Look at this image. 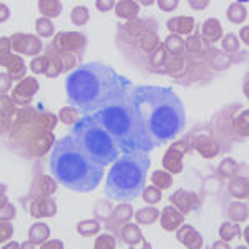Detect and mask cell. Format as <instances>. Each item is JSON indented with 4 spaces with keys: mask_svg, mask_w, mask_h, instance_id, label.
Masks as SVG:
<instances>
[{
    "mask_svg": "<svg viewBox=\"0 0 249 249\" xmlns=\"http://www.w3.org/2000/svg\"><path fill=\"white\" fill-rule=\"evenodd\" d=\"M158 216H160V213L156 211L155 208H144V210H140L136 213L135 218L140 224H151L158 219Z\"/></svg>",
    "mask_w": 249,
    "mask_h": 249,
    "instance_id": "cell-16",
    "label": "cell"
},
{
    "mask_svg": "<svg viewBox=\"0 0 249 249\" xmlns=\"http://www.w3.org/2000/svg\"><path fill=\"white\" fill-rule=\"evenodd\" d=\"M195 27V20L190 17H179V18H173L168 22V29L175 34H190Z\"/></svg>",
    "mask_w": 249,
    "mask_h": 249,
    "instance_id": "cell-11",
    "label": "cell"
},
{
    "mask_svg": "<svg viewBox=\"0 0 249 249\" xmlns=\"http://www.w3.org/2000/svg\"><path fill=\"white\" fill-rule=\"evenodd\" d=\"M95 248H115V239L110 238V236H103V238L96 239L95 243Z\"/></svg>",
    "mask_w": 249,
    "mask_h": 249,
    "instance_id": "cell-31",
    "label": "cell"
},
{
    "mask_svg": "<svg viewBox=\"0 0 249 249\" xmlns=\"http://www.w3.org/2000/svg\"><path fill=\"white\" fill-rule=\"evenodd\" d=\"M133 87L113 67L91 62L75 68L65 80L67 100L80 115H93L116 105Z\"/></svg>",
    "mask_w": 249,
    "mask_h": 249,
    "instance_id": "cell-1",
    "label": "cell"
},
{
    "mask_svg": "<svg viewBox=\"0 0 249 249\" xmlns=\"http://www.w3.org/2000/svg\"><path fill=\"white\" fill-rule=\"evenodd\" d=\"M38 10L47 17H57L62 12V3L60 2H38Z\"/></svg>",
    "mask_w": 249,
    "mask_h": 249,
    "instance_id": "cell-18",
    "label": "cell"
},
{
    "mask_svg": "<svg viewBox=\"0 0 249 249\" xmlns=\"http://www.w3.org/2000/svg\"><path fill=\"white\" fill-rule=\"evenodd\" d=\"M178 241H181L186 248H199L201 246V236L191 226H183L178 231Z\"/></svg>",
    "mask_w": 249,
    "mask_h": 249,
    "instance_id": "cell-9",
    "label": "cell"
},
{
    "mask_svg": "<svg viewBox=\"0 0 249 249\" xmlns=\"http://www.w3.org/2000/svg\"><path fill=\"white\" fill-rule=\"evenodd\" d=\"M142 193H143L144 203H148V204H155V203H158L160 199H161V191H160L158 188H155V186L144 188Z\"/></svg>",
    "mask_w": 249,
    "mask_h": 249,
    "instance_id": "cell-26",
    "label": "cell"
},
{
    "mask_svg": "<svg viewBox=\"0 0 249 249\" xmlns=\"http://www.w3.org/2000/svg\"><path fill=\"white\" fill-rule=\"evenodd\" d=\"M30 67H32V71H35V73H45L47 67H48V58H45V57L35 58Z\"/></svg>",
    "mask_w": 249,
    "mask_h": 249,
    "instance_id": "cell-29",
    "label": "cell"
},
{
    "mask_svg": "<svg viewBox=\"0 0 249 249\" xmlns=\"http://www.w3.org/2000/svg\"><path fill=\"white\" fill-rule=\"evenodd\" d=\"M188 144H190V136H186L183 142L175 143L170 148V150H168V153H166V156H164V160H163V164L170 171L179 173V171L183 170V164H181V158H183V155H184L183 148H186Z\"/></svg>",
    "mask_w": 249,
    "mask_h": 249,
    "instance_id": "cell-7",
    "label": "cell"
},
{
    "mask_svg": "<svg viewBox=\"0 0 249 249\" xmlns=\"http://www.w3.org/2000/svg\"><path fill=\"white\" fill-rule=\"evenodd\" d=\"M48 234H50V230H48V226L47 224H43V223H37V224H34V226L30 228V231H29V236H30V241L32 243H43L47 238H48Z\"/></svg>",
    "mask_w": 249,
    "mask_h": 249,
    "instance_id": "cell-14",
    "label": "cell"
},
{
    "mask_svg": "<svg viewBox=\"0 0 249 249\" xmlns=\"http://www.w3.org/2000/svg\"><path fill=\"white\" fill-rule=\"evenodd\" d=\"M70 17L75 25H85L88 22V18H90V14H88V10L85 7H77V9H73Z\"/></svg>",
    "mask_w": 249,
    "mask_h": 249,
    "instance_id": "cell-22",
    "label": "cell"
},
{
    "mask_svg": "<svg viewBox=\"0 0 249 249\" xmlns=\"http://www.w3.org/2000/svg\"><path fill=\"white\" fill-rule=\"evenodd\" d=\"M246 15H248V12L241 3H232L230 9H228V18H230L232 23L244 22V20H246Z\"/></svg>",
    "mask_w": 249,
    "mask_h": 249,
    "instance_id": "cell-17",
    "label": "cell"
},
{
    "mask_svg": "<svg viewBox=\"0 0 249 249\" xmlns=\"http://www.w3.org/2000/svg\"><path fill=\"white\" fill-rule=\"evenodd\" d=\"M138 14V5L135 2H118L116 3V15L118 17H135Z\"/></svg>",
    "mask_w": 249,
    "mask_h": 249,
    "instance_id": "cell-15",
    "label": "cell"
},
{
    "mask_svg": "<svg viewBox=\"0 0 249 249\" xmlns=\"http://www.w3.org/2000/svg\"><path fill=\"white\" fill-rule=\"evenodd\" d=\"M78 232L82 236H93L96 232L100 231V224L96 223L95 219H88V221H83V223H80L77 226Z\"/></svg>",
    "mask_w": 249,
    "mask_h": 249,
    "instance_id": "cell-20",
    "label": "cell"
},
{
    "mask_svg": "<svg viewBox=\"0 0 249 249\" xmlns=\"http://www.w3.org/2000/svg\"><path fill=\"white\" fill-rule=\"evenodd\" d=\"M219 234H221V238H223L224 241H231V239H234L236 236L239 234V228L236 226V224L224 223L223 226H221Z\"/></svg>",
    "mask_w": 249,
    "mask_h": 249,
    "instance_id": "cell-25",
    "label": "cell"
},
{
    "mask_svg": "<svg viewBox=\"0 0 249 249\" xmlns=\"http://www.w3.org/2000/svg\"><path fill=\"white\" fill-rule=\"evenodd\" d=\"M221 23L218 22L216 18H210L204 22L203 25V35L204 38L211 40V42H214V40H218L221 37Z\"/></svg>",
    "mask_w": 249,
    "mask_h": 249,
    "instance_id": "cell-13",
    "label": "cell"
},
{
    "mask_svg": "<svg viewBox=\"0 0 249 249\" xmlns=\"http://www.w3.org/2000/svg\"><path fill=\"white\" fill-rule=\"evenodd\" d=\"M35 29H37V32L42 37H52L53 35V23L50 22V20H47V18H40L37 20V25H35Z\"/></svg>",
    "mask_w": 249,
    "mask_h": 249,
    "instance_id": "cell-24",
    "label": "cell"
},
{
    "mask_svg": "<svg viewBox=\"0 0 249 249\" xmlns=\"http://www.w3.org/2000/svg\"><path fill=\"white\" fill-rule=\"evenodd\" d=\"M35 91H37V82H35L34 78H27L25 82L20 83L18 88L15 90V96H18V98H20L22 93H25V96H30V95H34Z\"/></svg>",
    "mask_w": 249,
    "mask_h": 249,
    "instance_id": "cell-21",
    "label": "cell"
},
{
    "mask_svg": "<svg viewBox=\"0 0 249 249\" xmlns=\"http://www.w3.org/2000/svg\"><path fill=\"white\" fill-rule=\"evenodd\" d=\"M78 111L75 110V108H71V107H67V108H62L60 110V120H62L63 123H68V124H75L78 122Z\"/></svg>",
    "mask_w": 249,
    "mask_h": 249,
    "instance_id": "cell-23",
    "label": "cell"
},
{
    "mask_svg": "<svg viewBox=\"0 0 249 249\" xmlns=\"http://www.w3.org/2000/svg\"><path fill=\"white\" fill-rule=\"evenodd\" d=\"M120 234H122V239L124 243L130 244V246H135V244L142 239V230H140L138 226H135V224H126V226L120 231Z\"/></svg>",
    "mask_w": 249,
    "mask_h": 249,
    "instance_id": "cell-12",
    "label": "cell"
},
{
    "mask_svg": "<svg viewBox=\"0 0 249 249\" xmlns=\"http://www.w3.org/2000/svg\"><path fill=\"white\" fill-rule=\"evenodd\" d=\"M7 17H9V10H7L5 5L2 3V20H7Z\"/></svg>",
    "mask_w": 249,
    "mask_h": 249,
    "instance_id": "cell-34",
    "label": "cell"
},
{
    "mask_svg": "<svg viewBox=\"0 0 249 249\" xmlns=\"http://www.w3.org/2000/svg\"><path fill=\"white\" fill-rule=\"evenodd\" d=\"M158 5H160V9L161 10H173V9H176V5H178V2L176 0H171V2H164V0H160L158 2Z\"/></svg>",
    "mask_w": 249,
    "mask_h": 249,
    "instance_id": "cell-32",
    "label": "cell"
},
{
    "mask_svg": "<svg viewBox=\"0 0 249 249\" xmlns=\"http://www.w3.org/2000/svg\"><path fill=\"white\" fill-rule=\"evenodd\" d=\"M166 48L171 52V53H179V52H183V48H184V43H183V40L181 38H178V37H170L166 40Z\"/></svg>",
    "mask_w": 249,
    "mask_h": 249,
    "instance_id": "cell-28",
    "label": "cell"
},
{
    "mask_svg": "<svg viewBox=\"0 0 249 249\" xmlns=\"http://www.w3.org/2000/svg\"><path fill=\"white\" fill-rule=\"evenodd\" d=\"M98 122L115 140L120 151H151L156 148L153 140L148 136L130 102L128 91L124 98L116 105H111L93 113Z\"/></svg>",
    "mask_w": 249,
    "mask_h": 249,
    "instance_id": "cell-4",
    "label": "cell"
},
{
    "mask_svg": "<svg viewBox=\"0 0 249 249\" xmlns=\"http://www.w3.org/2000/svg\"><path fill=\"white\" fill-rule=\"evenodd\" d=\"M223 47L226 52H230V53H234L236 50H238L239 43H238V38L234 37V35H226L223 40Z\"/></svg>",
    "mask_w": 249,
    "mask_h": 249,
    "instance_id": "cell-30",
    "label": "cell"
},
{
    "mask_svg": "<svg viewBox=\"0 0 249 249\" xmlns=\"http://www.w3.org/2000/svg\"><path fill=\"white\" fill-rule=\"evenodd\" d=\"M50 171L57 181L75 193H90L100 184L105 168L91 161L71 135L58 138L50 153Z\"/></svg>",
    "mask_w": 249,
    "mask_h": 249,
    "instance_id": "cell-3",
    "label": "cell"
},
{
    "mask_svg": "<svg viewBox=\"0 0 249 249\" xmlns=\"http://www.w3.org/2000/svg\"><path fill=\"white\" fill-rule=\"evenodd\" d=\"M71 136L91 161L103 168L113 164L120 156V148L116 146L115 140L95 115H83L71 126Z\"/></svg>",
    "mask_w": 249,
    "mask_h": 249,
    "instance_id": "cell-6",
    "label": "cell"
},
{
    "mask_svg": "<svg viewBox=\"0 0 249 249\" xmlns=\"http://www.w3.org/2000/svg\"><path fill=\"white\" fill-rule=\"evenodd\" d=\"M128 96L156 148L183 133L186 124L184 105L171 87L136 85L128 90Z\"/></svg>",
    "mask_w": 249,
    "mask_h": 249,
    "instance_id": "cell-2",
    "label": "cell"
},
{
    "mask_svg": "<svg viewBox=\"0 0 249 249\" xmlns=\"http://www.w3.org/2000/svg\"><path fill=\"white\" fill-rule=\"evenodd\" d=\"M183 214L181 213H178L175 210V208L168 206L164 208L163 211V218H161V226L164 228V230H176V228L179 226V224L183 223Z\"/></svg>",
    "mask_w": 249,
    "mask_h": 249,
    "instance_id": "cell-10",
    "label": "cell"
},
{
    "mask_svg": "<svg viewBox=\"0 0 249 249\" xmlns=\"http://www.w3.org/2000/svg\"><path fill=\"white\" fill-rule=\"evenodd\" d=\"M113 5H115L113 2H96V9H98V10H103V12H105V10H110Z\"/></svg>",
    "mask_w": 249,
    "mask_h": 249,
    "instance_id": "cell-33",
    "label": "cell"
},
{
    "mask_svg": "<svg viewBox=\"0 0 249 249\" xmlns=\"http://www.w3.org/2000/svg\"><path fill=\"white\" fill-rule=\"evenodd\" d=\"M170 201L175 204L176 208H179L181 213H190L191 210L198 208V196L186 190H178L175 195H171Z\"/></svg>",
    "mask_w": 249,
    "mask_h": 249,
    "instance_id": "cell-8",
    "label": "cell"
},
{
    "mask_svg": "<svg viewBox=\"0 0 249 249\" xmlns=\"http://www.w3.org/2000/svg\"><path fill=\"white\" fill-rule=\"evenodd\" d=\"M150 164L151 160L146 151H124L111 164L105 183V195L118 203L133 201L144 190Z\"/></svg>",
    "mask_w": 249,
    "mask_h": 249,
    "instance_id": "cell-5",
    "label": "cell"
},
{
    "mask_svg": "<svg viewBox=\"0 0 249 249\" xmlns=\"http://www.w3.org/2000/svg\"><path fill=\"white\" fill-rule=\"evenodd\" d=\"M228 214L231 216V219L243 221L248 218V208L243 203H231V206L228 208Z\"/></svg>",
    "mask_w": 249,
    "mask_h": 249,
    "instance_id": "cell-19",
    "label": "cell"
},
{
    "mask_svg": "<svg viewBox=\"0 0 249 249\" xmlns=\"http://www.w3.org/2000/svg\"><path fill=\"white\" fill-rule=\"evenodd\" d=\"M151 179H153V183L158 188H170L173 183L171 175H168V173H164V171H155Z\"/></svg>",
    "mask_w": 249,
    "mask_h": 249,
    "instance_id": "cell-27",
    "label": "cell"
}]
</instances>
